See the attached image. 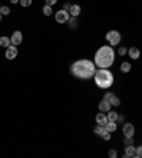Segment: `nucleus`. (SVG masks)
I'll use <instances>...</instances> for the list:
<instances>
[{
  "label": "nucleus",
  "instance_id": "1",
  "mask_svg": "<svg viewBox=\"0 0 142 158\" xmlns=\"http://www.w3.org/2000/svg\"><path fill=\"white\" fill-rule=\"evenodd\" d=\"M70 71L71 74L77 77V79L80 80H90L94 77L97 71V66L90 61V60L87 59H82V60H77L74 61L70 67Z\"/></svg>",
  "mask_w": 142,
  "mask_h": 158
},
{
  "label": "nucleus",
  "instance_id": "2",
  "mask_svg": "<svg viewBox=\"0 0 142 158\" xmlns=\"http://www.w3.org/2000/svg\"><path fill=\"white\" fill-rule=\"evenodd\" d=\"M115 60V51L111 46H101L97 50L95 56H94V64L98 69H108L111 67L112 63Z\"/></svg>",
  "mask_w": 142,
  "mask_h": 158
},
{
  "label": "nucleus",
  "instance_id": "3",
  "mask_svg": "<svg viewBox=\"0 0 142 158\" xmlns=\"http://www.w3.org/2000/svg\"><path fill=\"white\" fill-rule=\"evenodd\" d=\"M114 74L108 69H98L94 74V81L100 89H110L112 84H114Z\"/></svg>",
  "mask_w": 142,
  "mask_h": 158
},
{
  "label": "nucleus",
  "instance_id": "4",
  "mask_svg": "<svg viewBox=\"0 0 142 158\" xmlns=\"http://www.w3.org/2000/svg\"><path fill=\"white\" fill-rule=\"evenodd\" d=\"M105 40L108 41V44L114 47V46H118L121 43V33L117 31V30H110L105 34Z\"/></svg>",
  "mask_w": 142,
  "mask_h": 158
},
{
  "label": "nucleus",
  "instance_id": "5",
  "mask_svg": "<svg viewBox=\"0 0 142 158\" xmlns=\"http://www.w3.org/2000/svg\"><path fill=\"white\" fill-rule=\"evenodd\" d=\"M68 20H70V13H68L67 10L61 9V10H58V11H56V21L57 23L64 24V23H68Z\"/></svg>",
  "mask_w": 142,
  "mask_h": 158
},
{
  "label": "nucleus",
  "instance_id": "6",
  "mask_svg": "<svg viewBox=\"0 0 142 158\" xmlns=\"http://www.w3.org/2000/svg\"><path fill=\"white\" fill-rule=\"evenodd\" d=\"M122 133H124V137H134L135 127H134L131 123H125L122 125Z\"/></svg>",
  "mask_w": 142,
  "mask_h": 158
},
{
  "label": "nucleus",
  "instance_id": "7",
  "mask_svg": "<svg viewBox=\"0 0 142 158\" xmlns=\"http://www.w3.org/2000/svg\"><path fill=\"white\" fill-rule=\"evenodd\" d=\"M17 47L13 44H10L7 49H6V59L7 60H14L16 57H17Z\"/></svg>",
  "mask_w": 142,
  "mask_h": 158
},
{
  "label": "nucleus",
  "instance_id": "8",
  "mask_svg": "<svg viewBox=\"0 0 142 158\" xmlns=\"http://www.w3.org/2000/svg\"><path fill=\"white\" fill-rule=\"evenodd\" d=\"M10 40H11V44H13V46H19V44H21V41H23V34H21L20 30H16L14 33L11 34Z\"/></svg>",
  "mask_w": 142,
  "mask_h": 158
},
{
  "label": "nucleus",
  "instance_id": "9",
  "mask_svg": "<svg viewBox=\"0 0 142 158\" xmlns=\"http://www.w3.org/2000/svg\"><path fill=\"white\" fill-rule=\"evenodd\" d=\"M68 13H70L71 17H78V16L81 15V6L80 5H71Z\"/></svg>",
  "mask_w": 142,
  "mask_h": 158
},
{
  "label": "nucleus",
  "instance_id": "10",
  "mask_svg": "<svg viewBox=\"0 0 142 158\" xmlns=\"http://www.w3.org/2000/svg\"><path fill=\"white\" fill-rule=\"evenodd\" d=\"M135 147H134V144L132 145H125V153L122 157L124 158H131V157H135Z\"/></svg>",
  "mask_w": 142,
  "mask_h": 158
},
{
  "label": "nucleus",
  "instance_id": "11",
  "mask_svg": "<svg viewBox=\"0 0 142 158\" xmlns=\"http://www.w3.org/2000/svg\"><path fill=\"white\" fill-rule=\"evenodd\" d=\"M95 121L98 125H104L105 127V124L108 123V118H106V114L105 113H100V114H97V117H95Z\"/></svg>",
  "mask_w": 142,
  "mask_h": 158
},
{
  "label": "nucleus",
  "instance_id": "12",
  "mask_svg": "<svg viewBox=\"0 0 142 158\" xmlns=\"http://www.w3.org/2000/svg\"><path fill=\"white\" fill-rule=\"evenodd\" d=\"M128 56H129L132 60H138L141 57V51H139L138 47H131V49L128 50Z\"/></svg>",
  "mask_w": 142,
  "mask_h": 158
},
{
  "label": "nucleus",
  "instance_id": "13",
  "mask_svg": "<svg viewBox=\"0 0 142 158\" xmlns=\"http://www.w3.org/2000/svg\"><path fill=\"white\" fill-rule=\"evenodd\" d=\"M98 108H100V111H102V113H108V111L111 110V104L108 103V101H105V100H102L101 103L98 104Z\"/></svg>",
  "mask_w": 142,
  "mask_h": 158
},
{
  "label": "nucleus",
  "instance_id": "14",
  "mask_svg": "<svg viewBox=\"0 0 142 158\" xmlns=\"http://www.w3.org/2000/svg\"><path fill=\"white\" fill-rule=\"evenodd\" d=\"M10 44H11L10 37H6V36H2V37H0V46H2V47L7 49V47H9Z\"/></svg>",
  "mask_w": 142,
  "mask_h": 158
},
{
  "label": "nucleus",
  "instance_id": "15",
  "mask_svg": "<svg viewBox=\"0 0 142 158\" xmlns=\"http://www.w3.org/2000/svg\"><path fill=\"white\" fill-rule=\"evenodd\" d=\"M105 130L110 131V133L117 131V121H108V123L105 124Z\"/></svg>",
  "mask_w": 142,
  "mask_h": 158
},
{
  "label": "nucleus",
  "instance_id": "16",
  "mask_svg": "<svg viewBox=\"0 0 142 158\" xmlns=\"http://www.w3.org/2000/svg\"><path fill=\"white\" fill-rule=\"evenodd\" d=\"M106 118H108V121H118V114L117 111H108V114H106Z\"/></svg>",
  "mask_w": 142,
  "mask_h": 158
},
{
  "label": "nucleus",
  "instance_id": "17",
  "mask_svg": "<svg viewBox=\"0 0 142 158\" xmlns=\"http://www.w3.org/2000/svg\"><path fill=\"white\" fill-rule=\"evenodd\" d=\"M110 104H111V105H114V107H118V105L121 104V100H119L117 95L114 94V95L111 97V100H110Z\"/></svg>",
  "mask_w": 142,
  "mask_h": 158
},
{
  "label": "nucleus",
  "instance_id": "18",
  "mask_svg": "<svg viewBox=\"0 0 142 158\" xmlns=\"http://www.w3.org/2000/svg\"><path fill=\"white\" fill-rule=\"evenodd\" d=\"M131 69H132L131 64H129V63H127V61L121 64V71H122V73H129V71H131Z\"/></svg>",
  "mask_w": 142,
  "mask_h": 158
},
{
  "label": "nucleus",
  "instance_id": "19",
  "mask_svg": "<svg viewBox=\"0 0 142 158\" xmlns=\"http://www.w3.org/2000/svg\"><path fill=\"white\" fill-rule=\"evenodd\" d=\"M0 13H2V16H9L10 15V7L9 6H2L0 7Z\"/></svg>",
  "mask_w": 142,
  "mask_h": 158
},
{
  "label": "nucleus",
  "instance_id": "20",
  "mask_svg": "<svg viewBox=\"0 0 142 158\" xmlns=\"http://www.w3.org/2000/svg\"><path fill=\"white\" fill-rule=\"evenodd\" d=\"M51 13H53V9H51V6L44 5V7H43V15H44V16H51Z\"/></svg>",
  "mask_w": 142,
  "mask_h": 158
},
{
  "label": "nucleus",
  "instance_id": "21",
  "mask_svg": "<svg viewBox=\"0 0 142 158\" xmlns=\"http://www.w3.org/2000/svg\"><path fill=\"white\" fill-rule=\"evenodd\" d=\"M100 137H101L102 140H105V141H110V140H111V133H110V131H106V130H104Z\"/></svg>",
  "mask_w": 142,
  "mask_h": 158
},
{
  "label": "nucleus",
  "instance_id": "22",
  "mask_svg": "<svg viewBox=\"0 0 142 158\" xmlns=\"http://www.w3.org/2000/svg\"><path fill=\"white\" fill-rule=\"evenodd\" d=\"M104 130H105V127H104V125H97V127H94V134H97V135H101Z\"/></svg>",
  "mask_w": 142,
  "mask_h": 158
},
{
  "label": "nucleus",
  "instance_id": "23",
  "mask_svg": "<svg viewBox=\"0 0 142 158\" xmlns=\"http://www.w3.org/2000/svg\"><path fill=\"white\" fill-rule=\"evenodd\" d=\"M108 157L110 158H117L118 157V151L117 150H114V148L110 150V151H108Z\"/></svg>",
  "mask_w": 142,
  "mask_h": 158
},
{
  "label": "nucleus",
  "instance_id": "24",
  "mask_svg": "<svg viewBox=\"0 0 142 158\" xmlns=\"http://www.w3.org/2000/svg\"><path fill=\"white\" fill-rule=\"evenodd\" d=\"M132 144H134V137H125L124 145H132Z\"/></svg>",
  "mask_w": 142,
  "mask_h": 158
},
{
  "label": "nucleus",
  "instance_id": "25",
  "mask_svg": "<svg viewBox=\"0 0 142 158\" xmlns=\"http://www.w3.org/2000/svg\"><path fill=\"white\" fill-rule=\"evenodd\" d=\"M31 3H33V0H20V5L23 7H29V6H31Z\"/></svg>",
  "mask_w": 142,
  "mask_h": 158
},
{
  "label": "nucleus",
  "instance_id": "26",
  "mask_svg": "<svg viewBox=\"0 0 142 158\" xmlns=\"http://www.w3.org/2000/svg\"><path fill=\"white\" fill-rule=\"evenodd\" d=\"M118 54H119V56L128 54V49H127V47H119V49H118Z\"/></svg>",
  "mask_w": 142,
  "mask_h": 158
},
{
  "label": "nucleus",
  "instance_id": "27",
  "mask_svg": "<svg viewBox=\"0 0 142 158\" xmlns=\"http://www.w3.org/2000/svg\"><path fill=\"white\" fill-rule=\"evenodd\" d=\"M135 157H137V158H142V145H139V147L135 150Z\"/></svg>",
  "mask_w": 142,
  "mask_h": 158
},
{
  "label": "nucleus",
  "instance_id": "28",
  "mask_svg": "<svg viewBox=\"0 0 142 158\" xmlns=\"http://www.w3.org/2000/svg\"><path fill=\"white\" fill-rule=\"evenodd\" d=\"M114 95V93H111V91H108V93H105L104 94V98L102 100H105V101H108L110 103V100H111V97Z\"/></svg>",
  "mask_w": 142,
  "mask_h": 158
},
{
  "label": "nucleus",
  "instance_id": "29",
  "mask_svg": "<svg viewBox=\"0 0 142 158\" xmlns=\"http://www.w3.org/2000/svg\"><path fill=\"white\" fill-rule=\"evenodd\" d=\"M58 2V0H46V5H48V6H54Z\"/></svg>",
  "mask_w": 142,
  "mask_h": 158
},
{
  "label": "nucleus",
  "instance_id": "30",
  "mask_svg": "<svg viewBox=\"0 0 142 158\" xmlns=\"http://www.w3.org/2000/svg\"><path fill=\"white\" fill-rule=\"evenodd\" d=\"M70 7H71V5H68V3H67V5L64 6V10H67V11H68V10H70Z\"/></svg>",
  "mask_w": 142,
  "mask_h": 158
},
{
  "label": "nucleus",
  "instance_id": "31",
  "mask_svg": "<svg viewBox=\"0 0 142 158\" xmlns=\"http://www.w3.org/2000/svg\"><path fill=\"white\" fill-rule=\"evenodd\" d=\"M10 3H13V5H16V3H20V0H10Z\"/></svg>",
  "mask_w": 142,
  "mask_h": 158
},
{
  "label": "nucleus",
  "instance_id": "32",
  "mask_svg": "<svg viewBox=\"0 0 142 158\" xmlns=\"http://www.w3.org/2000/svg\"><path fill=\"white\" fill-rule=\"evenodd\" d=\"M0 21H2V13H0Z\"/></svg>",
  "mask_w": 142,
  "mask_h": 158
},
{
  "label": "nucleus",
  "instance_id": "33",
  "mask_svg": "<svg viewBox=\"0 0 142 158\" xmlns=\"http://www.w3.org/2000/svg\"><path fill=\"white\" fill-rule=\"evenodd\" d=\"M0 7H2V3H0Z\"/></svg>",
  "mask_w": 142,
  "mask_h": 158
}]
</instances>
